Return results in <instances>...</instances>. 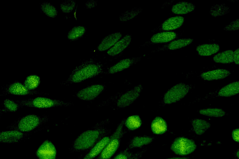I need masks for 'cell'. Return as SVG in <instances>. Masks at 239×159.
I'll return each mask as SVG.
<instances>
[{
	"label": "cell",
	"mask_w": 239,
	"mask_h": 159,
	"mask_svg": "<svg viewBox=\"0 0 239 159\" xmlns=\"http://www.w3.org/2000/svg\"><path fill=\"white\" fill-rule=\"evenodd\" d=\"M97 4V1L94 0L88 1L86 3V6L88 8L95 7Z\"/></svg>",
	"instance_id": "cell-42"
},
{
	"label": "cell",
	"mask_w": 239,
	"mask_h": 159,
	"mask_svg": "<svg viewBox=\"0 0 239 159\" xmlns=\"http://www.w3.org/2000/svg\"><path fill=\"white\" fill-rule=\"evenodd\" d=\"M151 128L154 134H161L166 131L167 125L166 121L162 118L157 116L152 121Z\"/></svg>",
	"instance_id": "cell-23"
},
{
	"label": "cell",
	"mask_w": 239,
	"mask_h": 159,
	"mask_svg": "<svg viewBox=\"0 0 239 159\" xmlns=\"http://www.w3.org/2000/svg\"><path fill=\"white\" fill-rule=\"evenodd\" d=\"M195 7V6L191 3L181 2L174 5L172 7L171 11L176 14H185L193 11Z\"/></svg>",
	"instance_id": "cell-22"
},
{
	"label": "cell",
	"mask_w": 239,
	"mask_h": 159,
	"mask_svg": "<svg viewBox=\"0 0 239 159\" xmlns=\"http://www.w3.org/2000/svg\"><path fill=\"white\" fill-rule=\"evenodd\" d=\"M41 10L49 17L54 18L57 14L58 11L56 8L48 2H45L40 4Z\"/></svg>",
	"instance_id": "cell-33"
},
{
	"label": "cell",
	"mask_w": 239,
	"mask_h": 159,
	"mask_svg": "<svg viewBox=\"0 0 239 159\" xmlns=\"http://www.w3.org/2000/svg\"><path fill=\"white\" fill-rule=\"evenodd\" d=\"M125 120L118 125L115 131L110 136L109 140L96 159H110L119 147L122 138L126 132L123 129Z\"/></svg>",
	"instance_id": "cell-4"
},
{
	"label": "cell",
	"mask_w": 239,
	"mask_h": 159,
	"mask_svg": "<svg viewBox=\"0 0 239 159\" xmlns=\"http://www.w3.org/2000/svg\"><path fill=\"white\" fill-rule=\"evenodd\" d=\"M142 11L140 8H135L127 11L122 13L119 17V20L122 21L130 20L136 17Z\"/></svg>",
	"instance_id": "cell-34"
},
{
	"label": "cell",
	"mask_w": 239,
	"mask_h": 159,
	"mask_svg": "<svg viewBox=\"0 0 239 159\" xmlns=\"http://www.w3.org/2000/svg\"><path fill=\"white\" fill-rule=\"evenodd\" d=\"M184 21V18L182 16H177L171 17L164 21L153 31H168L175 30L181 26Z\"/></svg>",
	"instance_id": "cell-14"
},
{
	"label": "cell",
	"mask_w": 239,
	"mask_h": 159,
	"mask_svg": "<svg viewBox=\"0 0 239 159\" xmlns=\"http://www.w3.org/2000/svg\"><path fill=\"white\" fill-rule=\"evenodd\" d=\"M191 86L184 83H180L173 86L165 94L163 102L165 104L176 102L184 98L189 93Z\"/></svg>",
	"instance_id": "cell-8"
},
{
	"label": "cell",
	"mask_w": 239,
	"mask_h": 159,
	"mask_svg": "<svg viewBox=\"0 0 239 159\" xmlns=\"http://www.w3.org/2000/svg\"><path fill=\"white\" fill-rule=\"evenodd\" d=\"M109 120L106 119L80 134L74 140L70 148L72 152L90 150L104 137L108 136L111 130L104 127Z\"/></svg>",
	"instance_id": "cell-1"
},
{
	"label": "cell",
	"mask_w": 239,
	"mask_h": 159,
	"mask_svg": "<svg viewBox=\"0 0 239 159\" xmlns=\"http://www.w3.org/2000/svg\"><path fill=\"white\" fill-rule=\"evenodd\" d=\"M229 11V8L223 4L216 5L212 7L210 13L213 16H217L224 15Z\"/></svg>",
	"instance_id": "cell-35"
},
{
	"label": "cell",
	"mask_w": 239,
	"mask_h": 159,
	"mask_svg": "<svg viewBox=\"0 0 239 159\" xmlns=\"http://www.w3.org/2000/svg\"><path fill=\"white\" fill-rule=\"evenodd\" d=\"M40 80L39 76L35 75H31L26 78L23 84L28 90H34L39 86Z\"/></svg>",
	"instance_id": "cell-29"
},
{
	"label": "cell",
	"mask_w": 239,
	"mask_h": 159,
	"mask_svg": "<svg viewBox=\"0 0 239 159\" xmlns=\"http://www.w3.org/2000/svg\"><path fill=\"white\" fill-rule=\"evenodd\" d=\"M143 57V56L135 57L121 60L111 66L109 69L107 73L112 74L122 71L139 62Z\"/></svg>",
	"instance_id": "cell-13"
},
{
	"label": "cell",
	"mask_w": 239,
	"mask_h": 159,
	"mask_svg": "<svg viewBox=\"0 0 239 159\" xmlns=\"http://www.w3.org/2000/svg\"><path fill=\"white\" fill-rule=\"evenodd\" d=\"M75 2L73 0H65L60 4V9L65 13L71 11L75 7Z\"/></svg>",
	"instance_id": "cell-36"
},
{
	"label": "cell",
	"mask_w": 239,
	"mask_h": 159,
	"mask_svg": "<svg viewBox=\"0 0 239 159\" xmlns=\"http://www.w3.org/2000/svg\"><path fill=\"white\" fill-rule=\"evenodd\" d=\"M131 40V35H125L108 51L107 54L111 56H115L119 54L129 45Z\"/></svg>",
	"instance_id": "cell-17"
},
{
	"label": "cell",
	"mask_w": 239,
	"mask_h": 159,
	"mask_svg": "<svg viewBox=\"0 0 239 159\" xmlns=\"http://www.w3.org/2000/svg\"><path fill=\"white\" fill-rule=\"evenodd\" d=\"M15 100L22 107L25 106L39 109L48 108L59 106L69 107L74 105L73 103L43 97Z\"/></svg>",
	"instance_id": "cell-5"
},
{
	"label": "cell",
	"mask_w": 239,
	"mask_h": 159,
	"mask_svg": "<svg viewBox=\"0 0 239 159\" xmlns=\"http://www.w3.org/2000/svg\"><path fill=\"white\" fill-rule=\"evenodd\" d=\"M191 124L193 130L198 135L203 134L211 126L210 124L206 120L199 119L192 120Z\"/></svg>",
	"instance_id": "cell-26"
},
{
	"label": "cell",
	"mask_w": 239,
	"mask_h": 159,
	"mask_svg": "<svg viewBox=\"0 0 239 159\" xmlns=\"http://www.w3.org/2000/svg\"><path fill=\"white\" fill-rule=\"evenodd\" d=\"M122 34L120 32H116L110 34L102 40L97 47L100 51L106 50L112 47L121 38Z\"/></svg>",
	"instance_id": "cell-18"
},
{
	"label": "cell",
	"mask_w": 239,
	"mask_h": 159,
	"mask_svg": "<svg viewBox=\"0 0 239 159\" xmlns=\"http://www.w3.org/2000/svg\"><path fill=\"white\" fill-rule=\"evenodd\" d=\"M24 133L15 130L3 131L0 133V142L6 143H13L19 142L24 136Z\"/></svg>",
	"instance_id": "cell-15"
},
{
	"label": "cell",
	"mask_w": 239,
	"mask_h": 159,
	"mask_svg": "<svg viewBox=\"0 0 239 159\" xmlns=\"http://www.w3.org/2000/svg\"><path fill=\"white\" fill-rule=\"evenodd\" d=\"M1 96L11 94L17 96H26L34 94H47V93L37 90L27 89L19 81L16 80L13 82L1 86Z\"/></svg>",
	"instance_id": "cell-7"
},
{
	"label": "cell",
	"mask_w": 239,
	"mask_h": 159,
	"mask_svg": "<svg viewBox=\"0 0 239 159\" xmlns=\"http://www.w3.org/2000/svg\"><path fill=\"white\" fill-rule=\"evenodd\" d=\"M177 34L173 32H162L154 34L150 40L142 44L141 46L144 47L152 44L166 43L176 39Z\"/></svg>",
	"instance_id": "cell-12"
},
{
	"label": "cell",
	"mask_w": 239,
	"mask_h": 159,
	"mask_svg": "<svg viewBox=\"0 0 239 159\" xmlns=\"http://www.w3.org/2000/svg\"><path fill=\"white\" fill-rule=\"evenodd\" d=\"M56 154L54 145L48 140L44 141L36 152V156L39 159H55Z\"/></svg>",
	"instance_id": "cell-11"
},
{
	"label": "cell",
	"mask_w": 239,
	"mask_h": 159,
	"mask_svg": "<svg viewBox=\"0 0 239 159\" xmlns=\"http://www.w3.org/2000/svg\"><path fill=\"white\" fill-rule=\"evenodd\" d=\"M166 159H191L189 157H174Z\"/></svg>",
	"instance_id": "cell-43"
},
{
	"label": "cell",
	"mask_w": 239,
	"mask_h": 159,
	"mask_svg": "<svg viewBox=\"0 0 239 159\" xmlns=\"http://www.w3.org/2000/svg\"><path fill=\"white\" fill-rule=\"evenodd\" d=\"M239 81L231 83L222 88L218 93L219 96L229 97L239 93Z\"/></svg>",
	"instance_id": "cell-24"
},
{
	"label": "cell",
	"mask_w": 239,
	"mask_h": 159,
	"mask_svg": "<svg viewBox=\"0 0 239 159\" xmlns=\"http://www.w3.org/2000/svg\"><path fill=\"white\" fill-rule=\"evenodd\" d=\"M127 148L118 153L112 159H128L133 154Z\"/></svg>",
	"instance_id": "cell-37"
},
{
	"label": "cell",
	"mask_w": 239,
	"mask_h": 159,
	"mask_svg": "<svg viewBox=\"0 0 239 159\" xmlns=\"http://www.w3.org/2000/svg\"><path fill=\"white\" fill-rule=\"evenodd\" d=\"M239 129H234L232 133V136L233 140L236 142L239 143Z\"/></svg>",
	"instance_id": "cell-40"
},
{
	"label": "cell",
	"mask_w": 239,
	"mask_h": 159,
	"mask_svg": "<svg viewBox=\"0 0 239 159\" xmlns=\"http://www.w3.org/2000/svg\"><path fill=\"white\" fill-rule=\"evenodd\" d=\"M124 124L128 129L134 130L140 127L142 125V121L138 116L133 115L125 120Z\"/></svg>",
	"instance_id": "cell-30"
},
{
	"label": "cell",
	"mask_w": 239,
	"mask_h": 159,
	"mask_svg": "<svg viewBox=\"0 0 239 159\" xmlns=\"http://www.w3.org/2000/svg\"><path fill=\"white\" fill-rule=\"evenodd\" d=\"M230 74V71L228 70L218 69L204 72L201 76L204 80L210 81L223 79Z\"/></svg>",
	"instance_id": "cell-21"
},
{
	"label": "cell",
	"mask_w": 239,
	"mask_h": 159,
	"mask_svg": "<svg viewBox=\"0 0 239 159\" xmlns=\"http://www.w3.org/2000/svg\"><path fill=\"white\" fill-rule=\"evenodd\" d=\"M82 155H81L77 158L76 159H82Z\"/></svg>",
	"instance_id": "cell-44"
},
{
	"label": "cell",
	"mask_w": 239,
	"mask_h": 159,
	"mask_svg": "<svg viewBox=\"0 0 239 159\" xmlns=\"http://www.w3.org/2000/svg\"><path fill=\"white\" fill-rule=\"evenodd\" d=\"M142 89V85L138 84L123 94L117 101V107L124 108L132 104L139 97Z\"/></svg>",
	"instance_id": "cell-9"
},
{
	"label": "cell",
	"mask_w": 239,
	"mask_h": 159,
	"mask_svg": "<svg viewBox=\"0 0 239 159\" xmlns=\"http://www.w3.org/2000/svg\"><path fill=\"white\" fill-rule=\"evenodd\" d=\"M86 30V28L83 26L78 25L74 27L68 32L67 38L72 41L77 40L84 35Z\"/></svg>",
	"instance_id": "cell-31"
},
{
	"label": "cell",
	"mask_w": 239,
	"mask_h": 159,
	"mask_svg": "<svg viewBox=\"0 0 239 159\" xmlns=\"http://www.w3.org/2000/svg\"><path fill=\"white\" fill-rule=\"evenodd\" d=\"M2 109L1 110L2 113L15 112L21 107V106L15 100L6 99L2 104Z\"/></svg>",
	"instance_id": "cell-28"
},
{
	"label": "cell",
	"mask_w": 239,
	"mask_h": 159,
	"mask_svg": "<svg viewBox=\"0 0 239 159\" xmlns=\"http://www.w3.org/2000/svg\"><path fill=\"white\" fill-rule=\"evenodd\" d=\"M199 113L202 115L213 117H221L225 115V112L221 109L208 108L200 110Z\"/></svg>",
	"instance_id": "cell-32"
},
{
	"label": "cell",
	"mask_w": 239,
	"mask_h": 159,
	"mask_svg": "<svg viewBox=\"0 0 239 159\" xmlns=\"http://www.w3.org/2000/svg\"><path fill=\"white\" fill-rule=\"evenodd\" d=\"M105 86L96 84L88 86L79 91L77 97L80 99L90 101L96 98L105 89Z\"/></svg>",
	"instance_id": "cell-10"
},
{
	"label": "cell",
	"mask_w": 239,
	"mask_h": 159,
	"mask_svg": "<svg viewBox=\"0 0 239 159\" xmlns=\"http://www.w3.org/2000/svg\"><path fill=\"white\" fill-rule=\"evenodd\" d=\"M193 41V39L190 38H183L176 39L152 51L151 53L167 50H174L178 49L188 45Z\"/></svg>",
	"instance_id": "cell-16"
},
{
	"label": "cell",
	"mask_w": 239,
	"mask_h": 159,
	"mask_svg": "<svg viewBox=\"0 0 239 159\" xmlns=\"http://www.w3.org/2000/svg\"><path fill=\"white\" fill-rule=\"evenodd\" d=\"M110 136H107L102 139L82 159H94L100 154L104 147L108 142Z\"/></svg>",
	"instance_id": "cell-20"
},
{
	"label": "cell",
	"mask_w": 239,
	"mask_h": 159,
	"mask_svg": "<svg viewBox=\"0 0 239 159\" xmlns=\"http://www.w3.org/2000/svg\"><path fill=\"white\" fill-rule=\"evenodd\" d=\"M155 138L146 135L133 137L128 143L127 148L129 150L140 148L151 143Z\"/></svg>",
	"instance_id": "cell-19"
},
{
	"label": "cell",
	"mask_w": 239,
	"mask_h": 159,
	"mask_svg": "<svg viewBox=\"0 0 239 159\" xmlns=\"http://www.w3.org/2000/svg\"><path fill=\"white\" fill-rule=\"evenodd\" d=\"M197 147L196 143L193 140L179 137L174 139L171 145L170 149L176 155L185 156L194 152Z\"/></svg>",
	"instance_id": "cell-6"
},
{
	"label": "cell",
	"mask_w": 239,
	"mask_h": 159,
	"mask_svg": "<svg viewBox=\"0 0 239 159\" xmlns=\"http://www.w3.org/2000/svg\"><path fill=\"white\" fill-rule=\"evenodd\" d=\"M103 71L102 64L91 59L84 61L76 67L68 78L61 84L66 85L80 82L98 75L102 73Z\"/></svg>",
	"instance_id": "cell-2"
},
{
	"label": "cell",
	"mask_w": 239,
	"mask_h": 159,
	"mask_svg": "<svg viewBox=\"0 0 239 159\" xmlns=\"http://www.w3.org/2000/svg\"><path fill=\"white\" fill-rule=\"evenodd\" d=\"M233 52L232 50H227L219 53L214 56L213 61L216 62L222 63L232 62L233 61Z\"/></svg>",
	"instance_id": "cell-27"
},
{
	"label": "cell",
	"mask_w": 239,
	"mask_h": 159,
	"mask_svg": "<svg viewBox=\"0 0 239 159\" xmlns=\"http://www.w3.org/2000/svg\"><path fill=\"white\" fill-rule=\"evenodd\" d=\"M239 29V19H238L231 22L224 28L226 30H234Z\"/></svg>",
	"instance_id": "cell-38"
},
{
	"label": "cell",
	"mask_w": 239,
	"mask_h": 159,
	"mask_svg": "<svg viewBox=\"0 0 239 159\" xmlns=\"http://www.w3.org/2000/svg\"><path fill=\"white\" fill-rule=\"evenodd\" d=\"M220 49L219 45L216 43L206 44L198 46L196 50L202 56H208L214 54Z\"/></svg>",
	"instance_id": "cell-25"
},
{
	"label": "cell",
	"mask_w": 239,
	"mask_h": 159,
	"mask_svg": "<svg viewBox=\"0 0 239 159\" xmlns=\"http://www.w3.org/2000/svg\"><path fill=\"white\" fill-rule=\"evenodd\" d=\"M147 150V148H144L141 150L133 153L128 159H140Z\"/></svg>",
	"instance_id": "cell-39"
},
{
	"label": "cell",
	"mask_w": 239,
	"mask_h": 159,
	"mask_svg": "<svg viewBox=\"0 0 239 159\" xmlns=\"http://www.w3.org/2000/svg\"><path fill=\"white\" fill-rule=\"evenodd\" d=\"M49 120V118L46 115L28 114L18 118L10 124L7 128L23 133L28 132L34 130Z\"/></svg>",
	"instance_id": "cell-3"
},
{
	"label": "cell",
	"mask_w": 239,
	"mask_h": 159,
	"mask_svg": "<svg viewBox=\"0 0 239 159\" xmlns=\"http://www.w3.org/2000/svg\"><path fill=\"white\" fill-rule=\"evenodd\" d=\"M233 61L237 65L239 63V48L236 49L233 52Z\"/></svg>",
	"instance_id": "cell-41"
}]
</instances>
